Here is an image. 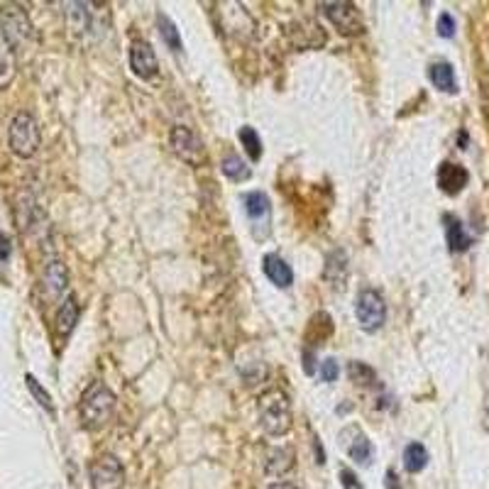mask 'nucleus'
Wrapping results in <instances>:
<instances>
[{
	"label": "nucleus",
	"mask_w": 489,
	"mask_h": 489,
	"mask_svg": "<svg viewBox=\"0 0 489 489\" xmlns=\"http://www.w3.org/2000/svg\"><path fill=\"white\" fill-rule=\"evenodd\" d=\"M113 409H115V394L103 382H93L86 389V394L81 397V404H79L81 421L91 431H98V428L106 426L113 416Z\"/></svg>",
	"instance_id": "obj_1"
},
{
	"label": "nucleus",
	"mask_w": 489,
	"mask_h": 489,
	"mask_svg": "<svg viewBox=\"0 0 489 489\" xmlns=\"http://www.w3.org/2000/svg\"><path fill=\"white\" fill-rule=\"evenodd\" d=\"M257 414H260V426L267 436H284L291 428V404L282 389H272V392L262 394Z\"/></svg>",
	"instance_id": "obj_2"
},
{
	"label": "nucleus",
	"mask_w": 489,
	"mask_h": 489,
	"mask_svg": "<svg viewBox=\"0 0 489 489\" xmlns=\"http://www.w3.org/2000/svg\"><path fill=\"white\" fill-rule=\"evenodd\" d=\"M0 30H3V42L13 52L30 47L35 42V27H32L30 15L15 3L0 5Z\"/></svg>",
	"instance_id": "obj_3"
},
{
	"label": "nucleus",
	"mask_w": 489,
	"mask_h": 489,
	"mask_svg": "<svg viewBox=\"0 0 489 489\" xmlns=\"http://www.w3.org/2000/svg\"><path fill=\"white\" fill-rule=\"evenodd\" d=\"M8 142L13 155L30 159L40 150V128H37V120L30 113H18L10 123L8 130Z\"/></svg>",
	"instance_id": "obj_4"
},
{
	"label": "nucleus",
	"mask_w": 489,
	"mask_h": 489,
	"mask_svg": "<svg viewBox=\"0 0 489 489\" xmlns=\"http://www.w3.org/2000/svg\"><path fill=\"white\" fill-rule=\"evenodd\" d=\"M357 323L365 333H377L387 321V304L377 289H362L355 301Z\"/></svg>",
	"instance_id": "obj_5"
},
{
	"label": "nucleus",
	"mask_w": 489,
	"mask_h": 489,
	"mask_svg": "<svg viewBox=\"0 0 489 489\" xmlns=\"http://www.w3.org/2000/svg\"><path fill=\"white\" fill-rule=\"evenodd\" d=\"M321 10L340 35L357 37L365 32V20H362V13L357 10L355 3H348V0H331V3H321Z\"/></svg>",
	"instance_id": "obj_6"
},
{
	"label": "nucleus",
	"mask_w": 489,
	"mask_h": 489,
	"mask_svg": "<svg viewBox=\"0 0 489 489\" xmlns=\"http://www.w3.org/2000/svg\"><path fill=\"white\" fill-rule=\"evenodd\" d=\"M67 30L74 40L93 42L103 32V25L96 23V10L91 3H69L67 5Z\"/></svg>",
	"instance_id": "obj_7"
},
{
	"label": "nucleus",
	"mask_w": 489,
	"mask_h": 489,
	"mask_svg": "<svg viewBox=\"0 0 489 489\" xmlns=\"http://www.w3.org/2000/svg\"><path fill=\"white\" fill-rule=\"evenodd\" d=\"M172 140V150L181 162L191 164V167H201L206 162V147H203L201 137L194 133V130L184 128V125H177L169 135Z\"/></svg>",
	"instance_id": "obj_8"
},
{
	"label": "nucleus",
	"mask_w": 489,
	"mask_h": 489,
	"mask_svg": "<svg viewBox=\"0 0 489 489\" xmlns=\"http://www.w3.org/2000/svg\"><path fill=\"white\" fill-rule=\"evenodd\" d=\"M89 475L93 489H120L125 482L123 463L115 455H101V458L93 460Z\"/></svg>",
	"instance_id": "obj_9"
},
{
	"label": "nucleus",
	"mask_w": 489,
	"mask_h": 489,
	"mask_svg": "<svg viewBox=\"0 0 489 489\" xmlns=\"http://www.w3.org/2000/svg\"><path fill=\"white\" fill-rule=\"evenodd\" d=\"M130 69H133L135 76H140V79H145V81H150L157 76L159 59H157V54H155V49H152L150 42L135 40L133 45H130Z\"/></svg>",
	"instance_id": "obj_10"
},
{
	"label": "nucleus",
	"mask_w": 489,
	"mask_h": 489,
	"mask_svg": "<svg viewBox=\"0 0 489 489\" xmlns=\"http://www.w3.org/2000/svg\"><path fill=\"white\" fill-rule=\"evenodd\" d=\"M340 445L348 450L350 460H355L357 465H372V460H375V448H372L370 438L357 426H350L340 433Z\"/></svg>",
	"instance_id": "obj_11"
},
{
	"label": "nucleus",
	"mask_w": 489,
	"mask_h": 489,
	"mask_svg": "<svg viewBox=\"0 0 489 489\" xmlns=\"http://www.w3.org/2000/svg\"><path fill=\"white\" fill-rule=\"evenodd\" d=\"M69 287V269L64 262L52 260L45 267V274H42V289H45V296L49 301H59L64 296V291Z\"/></svg>",
	"instance_id": "obj_12"
},
{
	"label": "nucleus",
	"mask_w": 489,
	"mask_h": 489,
	"mask_svg": "<svg viewBox=\"0 0 489 489\" xmlns=\"http://www.w3.org/2000/svg\"><path fill=\"white\" fill-rule=\"evenodd\" d=\"M287 35H289L291 45L299 47V49H318L316 42L311 40V35L316 37V40H326V32H323L321 25L311 18L299 20V23H291L287 27Z\"/></svg>",
	"instance_id": "obj_13"
},
{
	"label": "nucleus",
	"mask_w": 489,
	"mask_h": 489,
	"mask_svg": "<svg viewBox=\"0 0 489 489\" xmlns=\"http://www.w3.org/2000/svg\"><path fill=\"white\" fill-rule=\"evenodd\" d=\"M245 203V213L252 221V233L257 235V228H265V233L269 235V199L262 191H250L247 196H243Z\"/></svg>",
	"instance_id": "obj_14"
},
{
	"label": "nucleus",
	"mask_w": 489,
	"mask_h": 489,
	"mask_svg": "<svg viewBox=\"0 0 489 489\" xmlns=\"http://www.w3.org/2000/svg\"><path fill=\"white\" fill-rule=\"evenodd\" d=\"M296 465V453L291 445H279V448H269L265 455V472L269 477L287 475L291 467Z\"/></svg>",
	"instance_id": "obj_15"
},
{
	"label": "nucleus",
	"mask_w": 489,
	"mask_h": 489,
	"mask_svg": "<svg viewBox=\"0 0 489 489\" xmlns=\"http://www.w3.org/2000/svg\"><path fill=\"white\" fill-rule=\"evenodd\" d=\"M467 179H470V174H467V169L460 167V164L443 162L441 169H438V186L450 196L460 194L467 186Z\"/></svg>",
	"instance_id": "obj_16"
},
{
	"label": "nucleus",
	"mask_w": 489,
	"mask_h": 489,
	"mask_svg": "<svg viewBox=\"0 0 489 489\" xmlns=\"http://www.w3.org/2000/svg\"><path fill=\"white\" fill-rule=\"evenodd\" d=\"M262 269H265L267 279L279 289H289L294 284V272H291L289 262L282 260L279 255H265L262 257Z\"/></svg>",
	"instance_id": "obj_17"
},
{
	"label": "nucleus",
	"mask_w": 489,
	"mask_h": 489,
	"mask_svg": "<svg viewBox=\"0 0 489 489\" xmlns=\"http://www.w3.org/2000/svg\"><path fill=\"white\" fill-rule=\"evenodd\" d=\"M79 316H81L79 301H76L74 296H69L57 313V321H54V328H57L59 338H69L71 331L76 328V323H79Z\"/></svg>",
	"instance_id": "obj_18"
},
{
	"label": "nucleus",
	"mask_w": 489,
	"mask_h": 489,
	"mask_svg": "<svg viewBox=\"0 0 489 489\" xmlns=\"http://www.w3.org/2000/svg\"><path fill=\"white\" fill-rule=\"evenodd\" d=\"M331 333H333V318H331V313L318 311L316 316L311 318L309 328H306V343H309V348L316 350V345L323 343V340H326Z\"/></svg>",
	"instance_id": "obj_19"
},
{
	"label": "nucleus",
	"mask_w": 489,
	"mask_h": 489,
	"mask_svg": "<svg viewBox=\"0 0 489 489\" xmlns=\"http://www.w3.org/2000/svg\"><path fill=\"white\" fill-rule=\"evenodd\" d=\"M323 277H326L333 287H340V284L348 279V255H345L343 250H333L331 255H328Z\"/></svg>",
	"instance_id": "obj_20"
},
{
	"label": "nucleus",
	"mask_w": 489,
	"mask_h": 489,
	"mask_svg": "<svg viewBox=\"0 0 489 489\" xmlns=\"http://www.w3.org/2000/svg\"><path fill=\"white\" fill-rule=\"evenodd\" d=\"M428 79H431V84L436 86L438 91H445V93H455V91H458L455 71H453V67H450L448 62L433 64V67L428 69Z\"/></svg>",
	"instance_id": "obj_21"
},
{
	"label": "nucleus",
	"mask_w": 489,
	"mask_h": 489,
	"mask_svg": "<svg viewBox=\"0 0 489 489\" xmlns=\"http://www.w3.org/2000/svg\"><path fill=\"white\" fill-rule=\"evenodd\" d=\"M445 238H448V247L453 252H463L472 243L470 235L465 233V225L453 216L445 218Z\"/></svg>",
	"instance_id": "obj_22"
},
{
	"label": "nucleus",
	"mask_w": 489,
	"mask_h": 489,
	"mask_svg": "<svg viewBox=\"0 0 489 489\" xmlns=\"http://www.w3.org/2000/svg\"><path fill=\"white\" fill-rule=\"evenodd\" d=\"M223 174H225V179H230V181H245L252 177L245 159L240 155H235V152H228V155L223 157Z\"/></svg>",
	"instance_id": "obj_23"
},
{
	"label": "nucleus",
	"mask_w": 489,
	"mask_h": 489,
	"mask_svg": "<svg viewBox=\"0 0 489 489\" xmlns=\"http://www.w3.org/2000/svg\"><path fill=\"white\" fill-rule=\"evenodd\" d=\"M15 54L13 49L3 42V37H0V89H8L10 84H13L15 79Z\"/></svg>",
	"instance_id": "obj_24"
},
{
	"label": "nucleus",
	"mask_w": 489,
	"mask_h": 489,
	"mask_svg": "<svg viewBox=\"0 0 489 489\" xmlns=\"http://www.w3.org/2000/svg\"><path fill=\"white\" fill-rule=\"evenodd\" d=\"M428 465V450L423 448L421 443H409L404 450V467L411 472V475H416V472H421L423 467Z\"/></svg>",
	"instance_id": "obj_25"
},
{
	"label": "nucleus",
	"mask_w": 489,
	"mask_h": 489,
	"mask_svg": "<svg viewBox=\"0 0 489 489\" xmlns=\"http://www.w3.org/2000/svg\"><path fill=\"white\" fill-rule=\"evenodd\" d=\"M157 27H159V35H162V40L167 42V45L172 47L174 52H181V47H184V45H181V37H179L177 25H174L164 13L157 15Z\"/></svg>",
	"instance_id": "obj_26"
},
{
	"label": "nucleus",
	"mask_w": 489,
	"mask_h": 489,
	"mask_svg": "<svg viewBox=\"0 0 489 489\" xmlns=\"http://www.w3.org/2000/svg\"><path fill=\"white\" fill-rule=\"evenodd\" d=\"M238 137L247 150V157H250L252 162H257V159L262 157V140H260V135H257V130L250 128V125H245V128H240Z\"/></svg>",
	"instance_id": "obj_27"
},
{
	"label": "nucleus",
	"mask_w": 489,
	"mask_h": 489,
	"mask_svg": "<svg viewBox=\"0 0 489 489\" xmlns=\"http://www.w3.org/2000/svg\"><path fill=\"white\" fill-rule=\"evenodd\" d=\"M25 382H27V389H30V394L32 397H35V401L37 404L42 406V409L47 411V414H57V411H54V404H52V397H49V392L45 387H42L40 382H37V377H32V375H25Z\"/></svg>",
	"instance_id": "obj_28"
},
{
	"label": "nucleus",
	"mask_w": 489,
	"mask_h": 489,
	"mask_svg": "<svg viewBox=\"0 0 489 489\" xmlns=\"http://www.w3.org/2000/svg\"><path fill=\"white\" fill-rule=\"evenodd\" d=\"M348 372H350V379L355 384H360V387H372L375 384V370L367 367L365 362H350Z\"/></svg>",
	"instance_id": "obj_29"
},
{
	"label": "nucleus",
	"mask_w": 489,
	"mask_h": 489,
	"mask_svg": "<svg viewBox=\"0 0 489 489\" xmlns=\"http://www.w3.org/2000/svg\"><path fill=\"white\" fill-rule=\"evenodd\" d=\"M321 377L323 382H335V379L340 377V367H338V360H333V357H326V360L321 362Z\"/></svg>",
	"instance_id": "obj_30"
},
{
	"label": "nucleus",
	"mask_w": 489,
	"mask_h": 489,
	"mask_svg": "<svg viewBox=\"0 0 489 489\" xmlns=\"http://www.w3.org/2000/svg\"><path fill=\"white\" fill-rule=\"evenodd\" d=\"M438 35L445 37V40H450L455 35V18L450 13H443L438 18Z\"/></svg>",
	"instance_id": "obj_31"
},
{
	"label": "nucleus",
	"mask_w": 489,
	"mask_h": 489,
	"mask_svg": "<svg viewBox=\"0 0 489 489\" xmlns=\"http://www.w3.org/2000/svg\"><path fill=\"white\" fill-rule=\"evenodd\" d=\"M340 485H343L345 489H365V487H362V482L357 480L355 472L348 470V467H343V470H340Z\"/></svg>",
	"instance_id": "obj_32"
},
{
	"label": "nucleus",
	"mask_w": 489,
	"mask_h": 489,
	"mask_svg": "<svg viewBox=\"0 0 489 489\" xmlns=\"http://www.w3.org/2000/svg\"><path fill=\"white\" fill-rule=\"evenodd\" d=\"M304 372L306 375H316V350L306 348L304 353Z\"/></svg>",
	"instance_id": "obj_33"
},
{
	"label": "nucleus",
	"mask_w": 489,
	"mask_h": 489,
	"mask_svg": "<svg viewBox=\"0 0 489 489\" xmlns=\"http://www.w3.org/2000/svg\"><path fill=\"white\" fill-rule=\"evenodd\" d=\"M10 255H13V245H10V238H8V235L0 233V262H5Z\"/></svg>",
	"instance_id": "obj_34"
},
{
	"label": "nucleus",
	"mask_w": 489,
	"mask_h": 489,
	"mask_svg": "<svg viewBox=\"0 0 489 489\" xmlns=\"http://www.w3.org/2000/svg\"><path fill=\"white\" fill-rule=\"evenodd\" d=\"M384 482H387V489H399V480H397V472L394 470L387 472V480Z\"/></svg>",
	"instance_id": "obj_35"
},
{
	"label": "nucleus",
	"mask_w": 489,
	"mask_h": 489,
	"mask_svg": "<svg viewBox=\"0 0 489 489\" xmlns=\"http://www.w3.org/2000/svg\"><path fill=\"white\" fill-rule=\"evenodd\" d=\"M269 489H296V487L291 485V482H279V485H272Z\"/></svg>",
	"instance_id": "obj_36"
}]
</instances>
